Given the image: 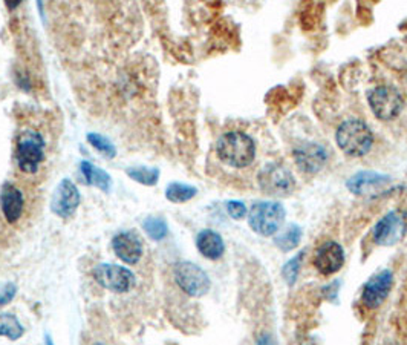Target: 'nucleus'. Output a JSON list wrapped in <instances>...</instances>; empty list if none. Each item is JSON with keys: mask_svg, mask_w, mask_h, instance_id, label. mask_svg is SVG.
I'll use <instances>...</instances> for the list:
<instances>
[{"mask_svg": "<svg viewBox=\"0 0 407 345\" xmlns=\"http://www.w3.org/2000/svg\"><path fill=\"white\" fill-rule=\"evenodd\" d=\"M196 248L204 258L216 261L219 259L226 252L222 236L212 229H204L196 236Z\"/></svg>", "mask_w": 407, "mask_h": 345, "instance_id": "obj_17", "label": "nucleus"}, {"mask_svg": "<svg viewBox=\"0 0 407 345\" xmlns=\"http://www.w3.org/2000/svg\"><path fill=\"white\" fill-rule=\"evenodd\" d=\"M80 172L88 186H94L104 194H109L112 189V178L107 172L102 168L94 166L92 163L88 160H83L80 163Z\"/></svg>", "mask_w": 407, "mask_h": 345, "instance_id": "obj_18", "label": "nucleus"}, {"mask_svg": "<svg viewBox=\"0 0 407 345\" xmlns=\"http://www.w3.org/2000/svg\"><path fill=\"white\" fill-rule=\"evenodd\" d=\"M126 174L134 182L152 187L158 182H160V170L156 168H147V166H130L126 169Z\"/></svg>", "mask_w": 407, "mask_h": 345, "instance_id": "obj_21", "label": "nucleus"}, {"mask_svg": "<svg viewBox=\"0 0 407 345\" xmlns=\"http://www.w3.org/2000/svg\"><path fill=\"white\" fill-rule=\"evenodd\" d=\"M43 345H54V341H53V338L51 336H49L48 333L45 334V344Z\"/></svg>", "mask_w": 407, "mask_h": 345, "instance_id": "obj_29", "label": "nucleus"}, {"mask_svg": "<svg viewBox=\"0 0 407 345\" xmlns=\"http://www.w3.org/2000/svg\"><path fill=\"white\" fill-rule=\"evenodd\" d=\"M216 152L222 163L231 168H247L254 161L256 146L251 137L244 133H227L223 134L216 144Z\"/></svg>", "mask_w": 407, "mask_h": 345, "instance_id": "obj_1", "label": "nucleus"}, {"mask_svg": "<svg viewBox=\"0 0 407 345\" xmlns=\"http://www.w3.org/2000/svg\"><path fill=\"white\" fill-rule=\"evenodd\" d=\"M173 279L179 289L192 298L204 297L212 287L210 278L204 269L190 261H179L174 264Z\"/></svg>", "mask_w": 407, "mask_h": 345, "instance_id": "obj_5", "label": "nucleus"}, {"mask_svg": "<svg viewBox=\"0 0 407 345\" xmlns=\"http://www.w3.org/2000/svg\"><path fill=\"white\" fill-rule=\"evenodd\" d=\"M198 194V189L195 186L184 184V183H170L165 189V198L174 204L187 203L195 198Z\"/></svg>", "mask_w": 407, "mask_h": 345, "instance_id": "obj_20", "label": "nucleus"}, {"mask_svg": "<svg viewBox=\"0 0 407 345\" xmlns=\"http://www.w3.org/2000/svg\"><path fill=\"white\" fill-rule=\"evenodd\" d=\"M94 345H104V344H102V342H97V344H94Z\"/></svg>", "mask_w": 407, "mask_h": 345, "instance_id": "obj_30", "label": "nucleus"}, {"mask_svg": "<svg viewBox=\"0 0 407 345\" xmlns=\"http://www.w3.org/2000/svg\"><path fill=\"white\" fill-rule=\"evenodd\" d=\"M369 106L380 120H394L403 109V97L394 86H378L369 93Z\"/></svg>", "mask_w": 407, "mask_h": 345, "instance_id": "obj_9", "label": "nucleus"}, {"mask_svg": "<svg viewBox=\"0 0 407 345\" xmlns=\"http://www.w3.org/2000/svg\"><path fill=\"white\" fill-rule=\"evenodd\" d=\"M407 234V213L392 210L381 218L373 227V241L383 248H390L400 243Z\"/></svg>", "mask_w": 407, "mask_h": 345, "instance_id": "obj_8", "label": "nucleus"}, {"mask_svg": "<svg viewBox=\"0 0 407 345\" xmlns=\"http://www.w3.org/2000/svg\"><path fill=\"white\" fill-rule=\"evenodd\" d=\"M227 212L233 219H242L247 215V208H245V204L240 201H228Z\"/></svg>", "mask_w": 407, "mask_h": 345, "instance_id": "obj_27", "label": "nucleus"}, {"mask_svg": "<svg viewBox=\"0 0 407 345\" xmlns=\"http://www.w3.org/2000/svg\"><path fill=\"white\" fill-rule=\"evenodd\" d=\"M301 240H302V230L298 226L293 224L287 230H284L280 235L274 238V243H276V245L282 252H289L297 248Z\"/></svg>", "mask_w": 407, "mask_h": 345, "instance_id": "obj_22", "label": "nucleus"}, {"mask_svg": "<svg viewBox=\"0 0 407 345\" xmlns=\"http://www.w3.org/2000/svg\"><path fill=\"white\" fill-rule=\"evenodd\" d=\"M25 198L23 192L13 183H5L0 189V210H2L6 223L15 224L23 215Z\"/></svg>", "mask_w": 407, "mask_h": 345, "instance_id": "obj_14", "label": "nucleus"}, {"mask_svg": "<svg viewBox=\"0 0 407 345\" xmlns=\"http://www.w3.org/2000/svg\"><path fill=\"white\" fill-rule=\"evenodd\" d=\"M111 245H112L115 257L130 266L137 264V262L143 258V255H144L143 243H141L139 236L135 232H130V230L116 234L112 238Z\"/></svg>", "mask_w": 407, "mask_h": 345, "instance_id": "obj_12", "label": "nucleus"}, {"mask_svg": "<svg viewBox=\"0 0 407 345\" xmlns=\"http://www.w3.org/2000/svg\"><path fill=\"white\" fill-rule=\"evenodd\" d=\"M302 258H303V252L298 253V257L289 259L284 266V269H282V276H284V279L289 285H293L296 283V279L298 276V270H301Z\"/></svg>", "mask_w": 407, "mask_h": 345, "instance_id": "obj_25", "label": "nucleus"}, {"mask_svg": "<svg viewBox=\"0 0 407 345\" xmlns=\"http://www.w3.org/2000/svg\"><path fill=\"white\" fill-rule=\"evenodd\" d=\"M337 144L345 154L351 157H363L366 155L373 143L372 130L366 123L360 120H347L337 129Z\"/></svg>", "mask_w": 407, "mask_h": 345, "instance_id": "obj_3", "label": "nucleus"}, {"mask_svg": "<svg viewBox=\"0 0 407 345\" xmlns=\"http://www.w3.org/2000/svg\"><path fill=\"white\" fill-rule=\"evenodd\" d=\"M88 143L97 149L99 154H103L106 158H115L116 157V146L112 143V140L107 138L103 134L98 133H89L86 135Z\"/></svg>", "mask_w": 407, "mask_h": 345, "instance_id": "obj_24", "label": "nucleus"}, {"mask_svg": "<svg viewBox=\"0 0 407 345\" xmlns=\"http://www.w3.org/2000/svg\"><path fill=\"white\" fill-rule=\"evenodd\" d=\"M46 142L40 133L34 129H27L19 135L15 144V163L23 174L34 175L45 161Z\"/></svg>", "mask_w": 407, "mask_h": 345, "instance_id": "obj_2", "label": "nucleus"}, {"mask_svg": "<svg viewBox=\"0 0 407 345\" xmlns=\"http://www.w3.org/2000/svg\"><path fill=\"white\" fill-rule=\"evenodd\" d=\"M257 345H276V344H274L270 334H263V336H261L259 339H257Z\"/></svg>", "mask_w": 407, "mask_h": 345, "instance_id": "obj_28", "label": "nucleus"}, {"mask_svg": "<svg viewBox=\"0 0 407 345\" xmlns=\"http://www.w3.org/2000/svg\"><path fill=\"white\" fill-rule=\"evenodd\" d=\"M81 204V194L77 184L69 178H63L57 184L51 198V210L54 215L63 219L71 218Z\"/></svg>", "mask_w": 407, "mask_h": 345, "instance_id": "obj_10", "label": "nucleus"}, {"mask_svg": "<svg viewBox=\"0 0 407 345\" xmlns=\"http://www.w3.org/2000/svg\"><path fill=\"white\" fill-rule=\"evenodd\" d=\"M394 275L390 270H381V272L373 275L369 281L364 284L361 299L368 309H377L385 302L387 295L392 289Z\"/></svg>", "mask_w": 407, "mask_h": 345, "instance_id": "obj_11", "label": "nucleus"}, {"mask_svg": "<svg viewBox=\"0 0 407 345\" xmlns=\"http://www.w3.org/2000/svg\"><path fill=\"white\" fill-rule=\"evenodd\" d=\"M259 187L271 196H287L294 191L296 180L291 170L280 163H271L265 166L257 177Z\"/></svg>", "mask_w": 407, "mask_h": 345, "instance_id": "obj_7", "label": "nucleus"}, {"mask_svg": "<svg viewBox=\"0 0 407 345\" xmlns=\"http://www.w3.org/2000/svg\"><path fill=\"white\" fill-rule=\"evenodd\" d=\"M390 182L392 178L377 174V172H357L354 177L347 180L346 186L354 195L366 196L385 189Z\"/></svg>", "mask_w": 407, "mask_h": 345, "instance_id": "obj_16", "label": "nucleus"}, {"mask_svg": "<svg viewBox=\"0 0 407 345\" xmlns=\"http://www.w3.org/2000/svg\"><path fill=\"white\" fill-rule=\"evenodd\" d=\"M23 334L25 328L18 316L11 313H0V336L10 341H19Z\"/></svg>", "mask_w": 407, "mask_h": 345, "instance_id": "obj_19", "label": "nucleus"}, {"mask_svg": "<svg viewBox=\"0 0 407 345\" xmlns=\"http://www.w3.org/2000/svg\"><path fill=\"white\" fill-rule=\"evenodd\" d=\"M92 276L98 285L112 293H129L135 289L137 278L132 270L118 264H98L92 269Z\"/></svg>", "mask_w": 407, "mask_h": 345, "instance_id": "obj_6", "label": "nucleus"}, {"mask_svg": "<svg viewBox=\"0 0 407 345\" xmlns=\"http://www.w3.org/2000/svg\"><path fill=\"white\" fill-rule=\"evenodd\" d=\"M143 230L153 241H163L169 235V226L160 217H147L143 221Z\"/></svg>", "mask_w": 407, "mask_h": 345, "instance_id": "obj_23", "label": "nucleus"}, {"mask_svg": "<svg viewBox=\"0 0 407 345\" xmlns=\"http://www.w3.org/2000/svg\"><path fill=\"white\" fill-rule=\"evenodd\" d=\"M343 264H345V252L342 249V245L334 241L322 244L319 250L315 252L314 266L323 275H332L338 272V270L343 267Z\"/></svg>", "mask_w": 407, "mask_h": 345, "instance_id": "obj_13", "label": "nucleus"}, {"mask_svg": "<svg viewBox=\"0 0 407 345\" xmlns=\"http://www.w3.org/2000/svg\"><path fill=\"white\" fill-rule=\"evenodd\" d=\"M285 217V209L280 203L261 201L253 204L248 212V224L257 235L273 236L284 224Z\"/></svg>", "mask_w": 407, "mask_h": 345, "instance_id": "obj_4", "label": "nucleus"}, {"mask_svg": "<svg viewBox=\"0 0 407 345\" xmlns=\"http://www.w3.org/2000/svg\"><path fill=\"white\" fill-rule=\"evenodd\" d=\"M18 295V285L14 283H0V306H8Z\"/></svg>", "mask_w": 407, "mask_h": 345, "instance_id": "obj_26", "label": "nucleus"}, {"mask_svg": "<svg viewBox=\"0 0 407 345\" xmlns=\"http://www.w3.org/2000/svg\"><path fill=\"white\" fill-rule=\"evenodd\" d=\"M294 158L297 166L306 174H315L319 172L328 160L325 147L317 143H305L294 149Z\"/></svg>", "mask_w": 407, "mask_h": 345, "instance_id": "obj_15", "label": "nucleus"}]
</instances>
